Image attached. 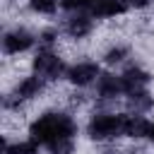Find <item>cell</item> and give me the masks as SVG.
<instances>
[{
	"mask_svg": "<svg viewBox=\"0 0 154 154\" xmlns=\"http://www.w3.org/2000/svg\"><path fill=\"white\" fill-rule=\"evenodd\" d=\"M120 77H123V84H125V94L147 89V84L152 82V75L140 65H130L125 72H120Z\"/></svg>",
	"mask_w": 154,
	"mask_h": 154,
	"instance_id": "obj_8",
	"label": "cell"
},
{
	"mask_svg": "<svg viewBox=\"0 0 154 154\" xmlns=\"http://www.w3.org/2000/svg\"><path fill=\"white\" fill-rule=\"evenodd\" d=\"M31 67H34V75H38L43 82H55V79L65 77V72H67L63 58L53 48H38V53L31 60Z\"/></svg>",
	"mask_w": 154,
	"mask_h": 154,
	"instance_id": "obj_3",
	"label": "cell"
},
{
	"mask_svg": "<svg viewBox=\"0 0 154 154\" xmlns=\"http://www.w3.org/2000/svg\"><path fill=\"white\" fill-rule=\"evenodd\" d=\"M128 53H130V51H128V46L116 43V46H111V48L106 51V55H103V58H106V63H108V65H118V63H123V60L128 58Z\"/></svg>",
	"mask_w": 154,
	"mask_h": 154,
	"instance_id": "obj_14",
	"label": "cell"
},
{
	"mask_svg": "<svg viewBox=\"0 0 154 154\" xmlns=\"http://www.w3.org/2000/svg\"><path fill=\"white\" fill-rule=\"evenodd\" d=\"M103 154H120V152H103Z\"/></svg>",
	"mask_w": 154,
	"mask_h": 154,
	"instance_id": "obj_17",
	"label": "cell"
},
{
	"mask_svg": "<svg viewBox=\"0 0 154 154\" xmlns=\"http://www.w3.org/2000/svg\"><path fill=\"white\" fill-rule=\"evenodd\" d=\"M130 10L128 0H96L91 7V17L96 19H116Z\"/></svg>",
	"mask_w": 154,
	"mask_h": 154,
	"instance_id": "obj_9",
	"label": "cell"
},
{
	"mask_svg": "<svg viewBox=\"0 0 154 154\" xmlns=\"http://www.w3.org/2000/svg\"><path fill=\"white\" fill-rule=\"evenodd\" d=\"M128 113H96L87 123V135L94 142H108L125 135Z\"/></svg>",
	"mask_w": 154,
	"mask_h": 154,
	"instance_id": "obj_2",
	"label": "cell"
},
{
	"mask_svg": "<svg viewBox=\"0 0 154 154\" xmlns=\"http://www.w3.org/2000/svg\"><path fill=\"white\" fill-rule=\"evenodd\" d=\"M128 5H130V7H135V10H144V7H149V5H152V0H128Z\"/></svg>",
	"mask_w": 154,
	"mask_h": 154,
	"instance_id": "obj_15",
	"label": "cell"
},
{
	"mask_svg": "<svg viewBox=\"0 0 154 154\" xmlns=\"http://www.w3.org/2000/svg\"><path fill=\"white\" fill-rule=\"evenodd\" d=\"M29 10L36 14H55L58 0H29Z\"/></svg>",
	"mask_w": 154,
	"mask_h": 154,
	"instance_id": "obj_13",
	"label": "cell"
},
{
	"mask_svg": "<svg viewBox=\"0 0 154 154\" xmlns=\"http://www.w3.org/2000/svg\"><path fill=\"white\" fill-rule=\"evenodd\" d=\"M38 38H34V34L24 26H14L10 31H5L2 36V51L5 55H19V53H26Z\"/></svg>",
	"mask_w": 154,
	"mask_h": 154,
	"instance_id": "obj_5",
	"label": "cell"
},
{
	"mask_svg": "<svg viewBox=\"0 0 154 154\" xmlns=\"http://www.w3.org/2000/svg\"><path fill=\"white\" fill-rule=\"evenodd\" d=\"M43 89H46V82H43L38 75L22 77V79L14 84L12 94H7V96H5V108H14V106L19 108V103H24V101H31V99L41 96V94H43Z\"/></svg>",
	"mask_w": 154,
	"mask_h": 154,
	"instance_id": "obj_4",
	"label": "cell"
},
{
	"mask_svg": "<svg viewBox=\"0 0 154 154\" xmlns=\"http://www.w3.org/2000/svg\"><path fill=\"white\" fill-rule=\"evenodd\" d=\"M149 140L154 142V123H152V128H149Z\"/></svg>",
	"mask_w": 154,
	"mask_h": 154,
	"instance_id": "obj_16",
	"label": "cell"
},
{
	"mask_svg": "<svg viewBox=\"0 0 154 154\" xmlns=\"http://www.w3.org/2000/svg\"><path fill=\"white\" fill-rule=\"evenodd\" d=\"M125 94V84L120 75H101L96 82V96L101 101H113Z\"/></svg>",
	"mask_w": 154,
	"mask_h": 154,
	"instance_id": "obj_7",
	"label": "cell"
},
{
	"mask_svg": "<svg viewBox=\"0 0 154 154\" xmlns=\"http://www.w3.org/2000/svg\"><path fill=\"white\" fill-rule=\"evenodd\" d=\"M75 135H77V123L72 116H67L63 111L41 113L29 125V137L43 147H51V144L65 142V140H75Z\"/></svg>",
	"mask_w": 154,
	"mask_h": 154,
	"instance_id": "obj_1",
	"label": "cell"
},
{
	"mask_svg": "<svg viewBox=\"0 0 154 154\" xmlns=\"http://www.w3.org/2000/svg\"><path fill=\"white\" fill-rule=\"evenodd\" d=\"M65 77H67V82L72 87H89V84L99 82L101 70H99V65L94 60H79V63H75V65L67 67Z\"/></svg>",
	"mask_w": 154,
	"mask_h": 154,
	"instance_id": "obj_6",
	"label": "cell"
},
{
	"mask_svg": "<svg viewBox=\"0 0 154 154\" xmlns=\"http://www.w3.org/2000/svg\"><path fill=\"white\" fill-rule=\"evenodd\" d=\"M2 154H38V142L29 140H14V142H2Z\"/></svg>",
	"mask_w": 154,
	"mask_h": 154,
	"instance_id": "obj_11",
	"label": "cell"
},
{
	"mask_svg": "<svg viewBox=\"0 0 154 154\" xmlns=\"http://www.w3.org/2000/svg\"><path fill=\"white\" fill-rule=\"evenodd\" d=\"M94 31V19L84 12H75L72 17H67L65 22V34L70 38H84Z\"/></svg>",
	"mask_w": 154,
	"mask_h": 154,
	"instance_id": "obj_10",
	"label": "cell"
},
{
	"mask_svg": "<svg viewBox=\"0 0 154 154\" xmlns=\"http://www.w3.org/2000/svg\"><path fill=\"white\" fill-rule=\"evenodd\" d=\"M130 99V106L135 108V113H144V111H149L152 106H154V96L147 91V89H140V91H132V94H128Z\"/></svg>",
	"mask_w": 154,
	"mask_h": 154,
	"instance_id": "obj_12",
	"label": "cell"
}]
</instances>
